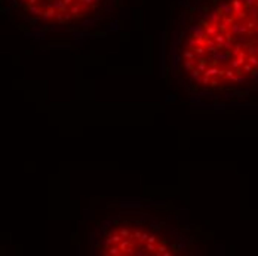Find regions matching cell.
<instances>
[{
    "instance_id": "cell-3",
    "label": "cell",
    "mask_w": 258,
    "mask_h": 256,
    "mask_svg": "<svg viewBox=\"0 0 258 256\" xmlns=\"http://www.w3.org/2000/svg\"><path fill=\"white\" fill-rule=\"evenodd\" d=\"M101 0H19L31 17L49 24H71L88 17Z\"/></svg>"
},
{
    "instance_id": "cell-2",
    "label": "cell",
    "mask_w": 258,
    "mask_h": 256,
    "mask_svg": "<svg viewBox=\"0 0 258 256\" xmlns=\"http://www.w3.org/2000/svg\"><path fill=\"white\" fill-rule=\"evenodd\" d=\"M101 253L106 256H171L175 250L165 237L152 229L122 224L106 234Z\"/></svg>"
},
{
    "instance_id": "cell-1",
    "label": "cell",
    "mask_w": 258,
    "mask_h": 256,
    "mask_svg": "<svg viewBox=\"0 0 258 256\" xmlns=\"http://www.w3.org/2000/svg\"><path fill=\"white\" fill-rule=\"evenodd\" d=\"M185 77L225 89L258 74V0H221L190 30L181 52Z\"/></svg>"
}]
</instances>
